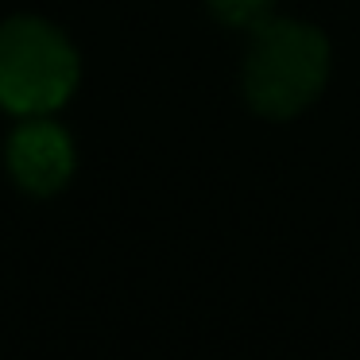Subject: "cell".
Masks as SVG:
<instances>
[{
    "instance_id": "6da1fadb",
    "label": "cell",
    "mask_w": 360,
    "mask_h": 360,
    "mask_svg": "<svg viewBox=\"0 0 360 360\" xmlns=\"http://www.w3.org/2000/svg\"><path fill=\"white\" fill-rule=\"evenodd\" d=\"M329 74V47L321 32L306 24H264L256 27L244 58V94L264 117H295L321 94Z\"/></svg>"
},
{
    "instance_id": "7a4b0ae2",
    "label": "cell",
    "mask_w": 360,
    "mask_h": 360,
    "mask_svg": "<svg viewBox=\"0 0 360 360\" xmlns=\"http://www.w3.org/2000/svg\"><path fill=\"white\" fill-rule=\"evenodd\" d=\"M78 55L51 24L32 16L0 27V105L39 117L74 94Z\"/></svg>"
},
{
    "instance_id": "3957f363",
    "label": "cell",
    "mask_w": 360,
    "mask_h": 360,
    "mask_svg": "<svg viewBox=\"0 0 360 360\" xmlns=\"http://www.w3.org/2000/svg\"><path fill=\"white\" fill-rule=\"evenodd\" d=\"M74 167V148L63 128L27 124L8 140V171L27 194H55Z\"/></svg>"
},
{
    "instance_id": "277c9868",
    "label": "cell",
    "mask_w": 360,
    "mask_h": 360,
    "mask_svg": "<svg viewBox=\"0 0 360 360\" xmlns=\"http://www.w3.org/2000/svg\"><path fill=\"white\" fill-rule=\"evenodd\" d=\"M210 8L229 27H264L271 0H210Z\"/></svg>"
}]
</instances>
